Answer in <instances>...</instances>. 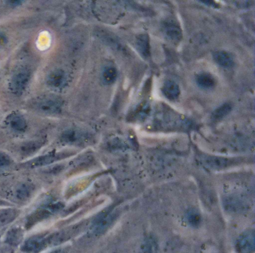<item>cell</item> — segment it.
I'll return each instance as SVG.
<instances>
[{"label":"cell","instance_id":"cell-7","mask_svg":"<svg viewBox=\"0 0 255 253\" xmlns=\"http://www.w3.org/2000/svg\"><path fill=\"white\" fill-rule=\"evenodd\" d=\"M30 75L26 71H21L14 76L12 80V89L15 93H20L23 91L26 84L29 83Z\"/></svg>","mask_w":255,"mask_h":253},{"label":"cell","instance_id":"cell-16","mask_svg":"<svg viewBox=\"0 0 255 253\" xmlns=\"http://www.w3.org/2000/svg\"><path fill=\"white\" fill-rule=\"evenodd\" d=\"M9 125L17 132H23L26 128V120L20 115H14L10 117Z\"/></svg>","mask_w":255,"mask_h":253},{"label":"cell","instance_id":"cell-15","mask_svg":"<svg viewBox=\"0 0 255 253\" xmlns=\"http://www.w3.org/2000/svg\"><path fill=\"white\" fill-rule=\"evenodd\" d=\"M64 156H65L62 154L47 155V156H42V157L38 158L36 160L33 161L31 165L32 167L45 166L49 164L53 163L55 161L62 159V157H64Z\"/></svg>","mask_w":255,"mask_h":253},{"label":"cell","instance_id":"cell-4","mask_svg":"<svg viewBox=\"0 0 255 253\" xmlns=\"http://www.w3.org/2000/svg\"><path fill=\"white\" fill-rule=\"evenodd\" d=\"M35 105L40 111L49 114L59 112L61 108L60 101L55 98H44L38 101Z\"/></svg>","mask_w":255,"mask_h":253},{"label":"cell","instance_id":"cell-5","mask_svg":"<svg viewBox=\"0 0 255 253\" xmlns=\"http://www.w3.org/2000/svg\"><path fill=\"white\" fill-rule=\"evenodd\" d=\"M225 208L229 212L240 213L247 208V204L239 196H228L224 200Z\"/></svg>","mask_w":255,"mask_h":253},{"label":"cell","instance_id":"cell-20","mask_svg":"<svg viewBox=\"0 0 255 253\" xmlns=\"http://www.w3.org/2000/svg\"><path fill=\"white\" fill-rule=\"evenodd\" d=\"M17 212L15 210L8 209L0 211V225L10 223L17 217Z\"/></svg>","mask_w":255,"mask_h":253},{"label":"cell","instance_id":"cell-19","mask_svg":"<svg viewBox=\"0 0 255 253\" xmlns=\"http://www.w3.org/2000/svg\"><path fill=\"white\" fill-rule=\"evenodd\" d=\"M33 187L30 184H23L17 190V197L20 200H26L32 194Z\"/></svg>","mask_w":255,"mask_h":253},{"label":"cell","instance_id":"cell-10","mask_svg":"<svg viewBox=\"0 0 255 253\" xmlns=\"http://www.w3.org/2000/svg\"><path fill=\"white\" fill-rule=\"evenodd\" d=\"M213 59L222 68H231L234 64V59L231 55L225 51L215 52L213 53Z\"/></svg>","mask_w":255,"mask_h":253},{"label":"cell","instance_id":"cell-9","mask_svg":"<svg viewBox=\"0 0 255 253\" xmlns=\"http://www.w3.org/2000/svg\"><path fill=\"white\" fill-rule=\"evenodd\" d=\"M162 92L165 97L173 100V99H177L180 93V90L178 84H176L174 82L168 80L164 83Z\"/></svg>","mask_w":255,"mask_h":253},{"label":"cell","instance_id":"cell-17","mask_svg":"<svg viewBox=\"0 0 255 253\" xmlns=\"http://www.w3.org/2000/svg\"><path fill=\"white\" fill-rule=\"evenodd\" d=\"M103 80L105 84H112L116 81L118 77V72L116 68L108 67L103 72Z\"/></svg>","mask_w":255,"mask_h":253},{"label":"cell","instance_id":"cell-22","mask_svg":"<svg viewBox=\"0 0 255 253\" xmlns=\"http://www.w3.org/2000/svg\"><path fill=\"white\" fill-rule=\"evenodd\" d=\"M40 147H41V144H39V143L31 142L24 145V147L22 148V150L25 154H30V153H34V152L38 150Z\"/></svg>","mask_w":255,"mask_h":253},{"label":"cell","instance_id":"cell-14","mask_svg":"<svg viewBox=\"0 0 255 253\" xmlns=\"http://www.w3.org/2000/svg\"><path fill=\"white\" fill-rule=\"evenodd\" d=\"M83 135L79 131L75 129H69L64 132L62 140L67 144H76L83 140Z\"/></svg>","mask_w":255,"mask_h":253},{"label":"cell","instance_id":"cell-18","mask_svg":"<svg viewBox=\"0 0 255 253\" xmlns=\"http://www.w3.org/2000/svg\"><path fill=\"white\" fill-rule=\"evenodd\" d=\"M232 110V105L230 103H225L216 108L213 113V118L214 120H220L228 115Z\"/></svg>","mask_w":255,"mask_h":253},{"label":"cell","instance_id":"cell-8","mask_svg":"<svg viewBox=\"0 0 255 253\" xmlns=\"http://www.w3.org/2000/svg\"><path fill=\"white\" fill-rule=\"evenodd\" d=\"M136 48L141 57L148 59L150 56V39L147 34L138 35L136 39Z\"/></svg>","mask_w":255,"mask_h":253},{"label":"cell","instance_id":"cell-6","mask_svg":"<svg viewBox=\"0 0 255 253\" xmlns=\"http://www.w3.org/2000/svg\"><path fill=\"white\" fill-rule=\"evenodd\" d=\"M47 243V240L43 236H36L29 238L25 242L23 250L27 253H37L42 250Z\"/></svg>","mask_w":255,"mask_h":253},{"label":"cell","instance_id":"cell-13","mask_svg":"<svg viewBox=\"0 0 255 253\" xmlns=\"http://www.w3.org/2000/svg\"><path fill=\"white\" fill-rule=\"evenodd\" d=\"M196 83L202 88L211 89L216 84V80L210 74H201L197 77Z\"/></svg>","mask_w":255,"mask_h":253},{"label":"cell","instance_id":"cell-24","mask_svg":"<svg viewBox=\"0 0 255 253\" xmlns=\"http://www.w3.org/2000/svg\"><path fill=\"white\" fill-rule=\"evenodd\" d=\"M50 253H64L63 250H54V251L51 252Z\"/></svg>","mask_w":255,"mask_h":253},{"label":"cell","instance_id":"cell-21","mask_svg":"<svg viewBox=\"0 0 255 253\" xmlns=\"http://www.w3.org/2000/svg\"><path fill=\"white\" fill-rule=\"evenodd\" d=\"M187 220L191 226L196 227L201 223V217L197 211H191L188 213Z\"/></svg>","mask_w":255,"mask_h":253},{"label":"cell","instance_id":"cell-11","mask_svg":"<svg viewBox=\"0 0 255 253\" xmlns=\"http://www.w3.org/2000/svg\"><path fill=\"white\" fill-rule=\"evenodd\" d=\"M65 81V74L62 70L53 71L49 75L47 83L53 87H61Z\"/></svg>","mask_w":255,"mask_h":253},{"label":"cell","instance_id":"cell-23","mask_svg":"<svg viewBox=\"0 0 255 253\" xmlns=\"http://www.w3.org/2000/svg\"><path fill=\"white\" fill-rule=\"evenodd\" d=\"M11 162V159L8 156L3 153H0V168H6L10 165Z\"/></svg>","mask_w":255,"mask_h":253},{"label":"cell","instance_id":"cell-3","mask_svg":"<svg viewBox=\"0 0 255 253\" xmlns=\"http://www.w3.org/2000/svg\"><path fill=\"white\" fill-rule=\"evenodd\" d=\"M236 247L239 253H254L255 243L253 231H247L242 234L237 240Z\"/></svg>","mask_w":255,"mask_h":253},{"label":"cell","instance_id":"cell-12","mask_svg":"<svg viewBox=\"0 0 255 253\" xmlns=\"http://www.w3.org/2000/svg\"><path fill=\"white\" fill-rule=\"evenodd\" d=\"M165 34L173 41L178 42L182 38V31L174 23H167L165 26Z\"/></svg>","mask_w":255,"mask_h":253},{"label":"cell","instance_id":"cell-2","mask_svg":"<svg viewBox=\"0 0 255 253\" xmlns=\"http://www.w3.org/2000/svg\"><path fill=\"white\" fill-rule=\"evenodd\" d=\"M116 214L113 212L106 213L101 216L91 227V232L94 235H101L110 227L116 218Z\"/></svg>","mask_w":255,"mask_h":253},{"label":"cell","instance_id":"cell-1","mask_svg":"<svg viewBox=\"0 0 255 253\" xmlns=\"http://www.w3.org/2000/svg\"><path fill=\"white\" fill-rule=\"evenodd\" d=\"M200 161L201 163L208 169L217 170L225 169L238 163L237 159L213 156H201Z\"/></svg>","mask_w":255,"mask_h":253}]
</instances>
